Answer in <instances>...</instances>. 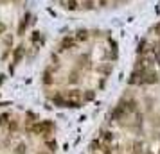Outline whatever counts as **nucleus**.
Returning <instances> with one entry per match:
<instances>
[{
    "label": "nucleus",
    "mask_w": 160,
    "mask_h": 154,
    "mask_svg": "<svg viewBox=\"0 0 160 154\" xmlns=\"http://www.w3.org/2000/svg\"><path fill=\"white\" fill-rule=\"evenodd\" d=\"M22 54H24V47H16V50H15V63H18V61H20Z\"/></svg>",
    "instance_id": "obj_3"
},
{
    "label": "nucleus",
    "mask_w": 160,
    "mask_h": 154,
    "mask_svg": "<svg viewBox=\"0 0 160 154\" xmlns=\"http://www.w3.org/2000/svg\"><path fill=\"white\" fill-rule=\"evenodd\" d=\"M83 5H85V9H92L94 7V2H92V0H85Z\"/></svg>",
    "instance_id": "obj_7"
},
{
    "label": "nucleus",
    "mask_w": 160,
    "mask_h": 154,
    "mask_svg": "<svg viewBox=\"0 0 160 154\" xmlns=\"http://www.w3.org/2000/svg\"><path fill=\"white\" fill-rule=\"evenodd\" d=\"M65 7H67V9H76V7H77V2H76V0H69Z\"/></svg>",
    "instance_id": "obj_5"
},
{
    "label": "nucleus",
    "mask_w": 160,
    "mask_h": 154,
    "mask_svg": "<svg viewBox=\"0 0 160 154\" xmlns=\"http://www.w3.org/2000/svg\"><path fill=\"white\" fill-rule=\"evenodd\" d=\"M77 38L79 39H86V31H79L77 32Z\"/></svg>",
    "instance_id": "obj_8"
},
{
    "label": "nucleus",
    "mask_w": 160,
    "mask_h": 154,
    "mask_svg": "<svg viewBox=\"0 0 160 154\" xmlns=\"http://www.w3.org/2000/svg\"><path fill=\"white\" fill-rule=\"evenodd\" d=\"M50 129H52V124H49V122L38 124V125L34 127V131H36V133H47V131H50Z\"/></svg>",
    "instance_id": "obj_1"
},
{
    "label": "nucleus",
    "mask_w": 160,
    "mask_h": 154,
    "mask_svg": "<svg viewBox=\"0 0 160 154\" xmlns=\"http://www.w3.org/2000/svg\"><path fill=\"white\" fill-rule=\"evenodd\" d=\"M25 151H27V147H25L24 143H20V145L16 147V154H25Z\"/></svg>",
    "instance_id": "obj_6"
},
{
    "label": "nucleus",
    "mask_w": 160,
    "mask_h": 154,
    "mask_svg": "<svg viewBox=\"0 0 160 154\" xmlns=\"http://www.w3.org/2000/svg\"><path fill=\"white\" fill-rule=\"evenodd\" d=\"M72 45H74V39H72V38H65L63 41H61V47H63V49H69V47H72Z\"/></svg>",
    "instance_id": "obj_4"
},
{
    "label": "nucleus",
    "mask_w": 160,
    "mask_h": 154,
    "mask_svg": "<svg viewBox=\"0 0 160 154\" xmlns=\"http://www.w3.org/2000/svg\"><path fill=\"white\" fill-rule=\"evenodd\" d=\"M146 83H157V73L155 72H148L146 73V79H144Z\"/></svg>",
    "instance_id": "obj_2"
}]
</instances>
